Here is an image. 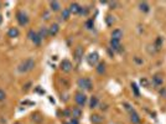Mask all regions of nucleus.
I'll use <instances>...</instances> for the list:
<instances>
[{"label":"nucleus","mask_w":166,"mask_h":124,"mask_svg":"<svg viewBox=\"0 0 166 124\" xmlns=\"http://www.w3.org/2000/svg\"><path fill=\"white\" fill-rule=\"evenodd\" d=\"M35 66H36V62H35L34 58H26L19 65L17 71L20 72V73H26V72L32 71L35 68Z\"/></svg>","instance_id":"1"},{"label":"nucleus","mask_w":166,"mask_h":124,"mask_svg":"<svg viewBox=\"0 0 166 124\" xmlns=\"http://www.w3.org/2000/svg\"><path fill=\"white\" fill-rule=\"evenodd\" d=\"M77 86L83 91H92L93 89V82L88 77H81L77 81Z\"/></svg>","instance_id":"2"},{"label":"nucleus","mask_w":166,"mask_h":124,"mask_svg":"<svg viewBox=\"0 0 166 124\" xmlns=\"http://www.w3.org/2000/svg\"><path fill=\"white\" fill-rule=\"evenodd\" d=\"M75 102H76V104L78 107H85L86 106V103H87V96H86V93L85 92H76L75 93Z\"/></svg>","instance_id":"3"},{"label":"nucleus","mask_w":166,"mask_h":124,"mask_svg":"<svg viewBox=\"0 0 166 124\" xmlns=\"http://www.w3.org/2000/svg\"><path fill=\"white\" fill-rule=\"evenodd\" d=\"M151 82H152V86L155 88H161L164 86V76L162 73H160V72H158V73L152 75V78H151Z\"/></svg>","instance_id":"4"},{"label":"nucleus","mask_w":166,"mask_h":124,"mask_svg":"<svg viewBox=\"0 0 166 124\" xmlns=\"http://www.w3.org/2000/svg\"><path fill=\"white\" fill-rule=\"evenodd\" d=\"M16 21L20 26H26L29 24V16L26 13L21 11V10H19L16 13Z\"/></svg>","instance_id":"5"},{"label":"nucleus","mask_w":166,"mask_h":124,"mask_svg":"<svg viewBox=\"0 0 166 124\" xmlns=\"http://www.w3.org/2000/svg\"><path fill=\"white\" fill-rule=\"evenodd\" d=\"M87 64L91 66V67H94L99 64V55L98 52H91L88 56H87Z\"/></svg>","instance_id":"6"},{"label":"nucleus","mask_w":166,"mask_h":124,"mask_svg":"<svg viewBox=\"0 0 166 124\" xmlns=\"http://www.w3.org/2000/svg\"><path fill=\"white\" fill-rule=\"evenodd\" d=\"M27 37L30 39V41L32 42L34 45H36V46H40L41 45V37L38 36V34L36 33V31H34V30H30L29 33H27Z\"/></svg>","instance_id":"7"},{"label":"nucleus","mask_w":166,"mask_h":124,"mask_svg":"<svg viewBox=\"0 0 166 124\" xmlns=\"http://www.w3.org/2000/svg\"><path fill=\"white\" fill-rule=\"evenodd\" d=\"M109 46H110V50L115 51V52H118V54H121L123 51H124V47L121 46L120 41H117V40H112V39H110V41H109Z\"/></svg>","instance_id":"8"},{"label":"nucleus","mask_w":166,"mask_h":124,"mask_svg":"<svg viewBox=\"0 0 166 124\" xmlns=\"http://www.w3.org/2000/svg\"><path fill=\"white\" fill-rule=\"evenodd\" d=\"M60 67H61L62 72H65V73H68V72H71V71H72V68H73V65H72V62H71L69 60L65 58L63 61L61 62Z\"/></svg>","instance_id":"9"},{"label":"nucleus","mask_w":166,"mask_h":124,"mask_svg":"<svg viewBox=\"0 0 166 124\" xmlns=\"http://www.w3.org/2000/svg\"><path fill=\"white\" fill-rule=\"evenodd\" d=\"M129 116H130V122L133 124H141V117L139 116V113L134 108L129 112Z\"/></svg>","instance_id":"10"},{"label":"nucleus","mask_w":166,"mask_h":124,"mask_svg":"<svg viewBox=\"0 0 166 124\" xmlns=\"http://www.w3.org/2000/svg\"><path fill=\"white\" fill-rule=\"evenodd\" d=\"M71 113H72V118H75V119H81L82 116H83V110L81 107L78 106H75V107H72L71 108Z\"/></svg>","instance_id":"11"},{"label":"nucleus","mask_w":166,"mask_h":124,"mask_svg":"<svg viewBox=\"0 0 166 124\" xmlns=\"http://www.w3.org/2000/svg\"><path fill=\"white\" fill-rule=\"evenodd\" d=\"M83 54H85V51H83V47H82V46H77V47L75 48V51H73V58H75L77 62H79V61L83 58Z\"/></svg>","instance_id":"12"},{"label":"nucleus","mask_w":166,"mask_h":124,"mask_svg":"<svg viewBox=\"0 0 166 124\" xmlns=\"http://www.w3.org/2000/svg\"><path fill=\"white\" fill-rule=\"evenodd\" d=\"M110 36H112V40L120 41V40L123 39V36H124V33H123V30H121V29H114V30L112 31Z\"/></svg>","instance_id":"13"},{"label":"nucleus","mask_w":166,"mask_h":124,"mask_svg":"<svg viewBox=\"0 0 166 124\" xmlns=\"http://www.w3.org/2000/svg\"><path fill=\"white\" fill-rule=\"evenodd\" d=\"M89 120L92 124H102L104 118H103L100 114H98V113H93V114H91V117H89Z\"/></svg>","instance_id":"14"},{"label":"nucleus","mask_w":166,"mask_h":124,"mask_svg":"<svg viewBox=\"0 0 166 124\" xmlns=\"http://www.w3.org/2000/svg\"><path fill=\"white\" fill-rule=\"evenodd\" d=\"M81 5L78 4V3H71L69 4V8H68V10H69V13L71 14H73V15H78L79 14V10H81Z\"/></svg>","instance_id":"15"},{"label":"nucleus","mask_w":166,"mask_h":124,"mask_svg":"<svg viewBox=\"0 0 166 124\" xmlns=\"http://www.w3.org/2000/svg\"><path fill=\"white\" fill-rule=\"evenodd\" d=\"M60 33V26L58 24H52L48 27V35L50 36H56Z\"/></svg>","instance_id":"16"},{"label":"nucleus","mask_w":166,"mask_h":124,"mask_svg":"<svg viewBox=\"0 0 166 124\" xmlns=\"http://www.w3.org/2000/svg\"><path fill=\"white\" fill-rule=\"evenodd\" d=\"M106 62L104 61H99V64L97 65L96 67V71H97V73L98 75H104L106 73Z\"/></svg>","instance_id":"17"},{"label":"nucleus","mask_w":166,"mask_h":124,"mask_svg":"<svg viewBox=\"0 0 166 124\" xmlns=\"http://www.w3.org/2000/svg\"><path fill=\"white\" fill-rule=\"evenodd\" d=\"M162 44H164L162 37L161 36H158L156 40L154 41V47H155V50H156V52H159V51L162 48Z\"/></svg>","instance_id":"18"},{"label":"nucleus","mask_w":166,"mask_h":124,"mask_svg":"<svg viewBox=\"0 0 166 124\" xmlns=\"http://www.w3.org/2000/svg\"><path fill=\"white\" fill-rule=\"evenodd\" d=\"M31 119H32V122L36 124H41L44 120V117L41 116L38 112H36V113H32V114H31Z\"/></svg>","instance_id":"19"},{"label":"nucleus","mask_w":166,"mask_h":124,"mask_svg":"<svg viewBox=\"0 0 166 124\" xmlns=\"http://www.w3.org/2000/svg\"><path fill=\"white\" fill-rule=\"evenodd\" d=\"M99 104V101H98V97L97 96H92L91 99H89V108L91 109H94L97 108Z\"/></svg>","instance_id":"20"},{"label":"nucleus","mask_w":166,"mask_h":124,"mask_svg":"<svg viewBox=\"0 0 166 124\" xmlns=\"http://www.w3.org/2000/svg\"><path fill=\"white\" fill-rule=\"evenodd\" d=\"M38 36L41 37V40L42 39H46V37H48L50 35H48V27H46V26H42L40 30H38Z\"/></svg>","instance_id":"21"},{"label":"nucleus","mask_w":166,"mask_h":124,"mask_svg":"<svg viewBox=\"0 0 166 124\" xmlns=\"http://www.w3.org/2000/svg\"><path fill=\"white\" fill-rule=\"evenodd\" d=\"M139 10L143 13H149L150 11V5L146 2H140L139 3Z\"/></svg>","instance_id":"22"},{"label":"nucleus","mask_w":166,"mask_h":124,"mask_svg":"<svg viewBox=\"0 0 166 124\" xmlns=\"http://www.w3.org/2000/svg\"><path fill=\"white\" fill-rule=\"evenodd\" d=\"M19 34H20V33H19V29H17V27H10L9 31H8V36H9V37H11V39L17 37Z\"/></svg>","instance_id":"23"},{"label":"nucleus","mask_w":166,"mask_h":124,"mask_svg":"<svg viewBox=\"0 0 166 124\" xmlns=\"http://www.w3.org/2000/svg\"><path fill=\"white\" fill-rule=\"evenodd\" d=\"M50 9L51 11H60L61 10V4L58 2H50Z\"/></svg>","instance_id":"24"},{"label":"nucleus","mask_w":166,"mask_h":124,"mask_svg":"<svg viewBox=\"0 0 166 124\" xmlns=\"http://www.w3.org/2000/svg\"><path fill=\"white\" fill-rule=\"evenodd\" d=\"M131 89H133L134 96H135L137 98H139L140 97V91H139V87H138V85L135 83V82H133V83H131Z\"/></svg>","instance_id":"25"},{"label":"nucleus","mask_w":166,"mask_h":124,"mask_svg":"<svg viewBox=\"0 0 166 124\" xmlns=\"http://www.w3.org/2000/svg\"><path fill=\"white\" fill-rule=\"evenodd\" d=\"M69 16H71V13H69L68 9H63L61 11V17H62V20H65V21H67L69 19Z\"/></svg>","instance_id":"26"},{"label":"nucleus","mask_w":166,"mask_h":124,"mask_svg":"<svg viewBox=\"0 0 166 124\" xmlns=\"http://www.w3.org/2000/svg\"><path fill=\"white\" fill-rule=\"evenodd\" d=\"M62 117H63V118H72L71 108H65L63 110H62Z\"/></svg>","instance_id":"27"},{"label":"nucleus","mask_w":166,"mask_h":124,"mask_svg":"<svg viewBox=\"0 0 166 124\" xmlns=\"http://www.w3.org/2000/svg\"><path fill=\"white\" fill-rule=\"evenodd\" d=\"M85 26H86L88 30L93 29V26H94V19H89V20H87L86 24H85Z\"/></svg>","instance_id":"28"},{"label":"nucleus","mask_w":166,"mask_h":124,"mask_svg":"<svg viewBox=\"0 0 166 124\" xmlns=\"http://www.w3.org/2000/svg\"><path fill=\"white\" fill-rule=\"evenodd\" d=\"M114 21H115V20H114V17H113L112 15H107V17H106V23H107L108 26H112V25L114 24Z\"/></svg>","instance_id":"29"},{"label":"nucleus","mask_w":166,"mask_h":124,"mask_svg":"<svg viewBox=\"0 0 166 124\" xmlns=\"http://www.w3.org/2000/svg\"><path fill=\"white\" fill-rule=\"evenodd\" d=\"M159 96L162 98H166V87L162 86L161 88H159Z\"/></svg>","instance_id":"30"},{"label":"nucleus","mask_w":166,"mask_h":124,"mask_svg":"<svg viewBox=\"0 0 166 124\" xmlns=\"http://www.w3.org/2000/svg\"><path fill=\"white\" fill-rule=\"evenodd\" d=\"M88 11H89V10H88L87 8L82 6V8H81V10H79V14H78V15H83V16H86V15H88Z\"/></svg>","instance_id":"31"},{"label":"nucleus","mask_w":166,"mask_h":124,"mask_svg":"<svg viewBox=\"0 0 166 124\" xmlns=\"http://www.w3.org/2000/svg\"><path fill=\"white\" fill-rule=\"evenodd\" d=\"M140 83H141L143 87H149V81L146 78H141L140 79Z\"/></svg>","instance_id":"32"},{"label":"nucleus","mask_w":166,"mask_h":124,"mask_svg":"<svg viewBox=\"0 0 166 124\" xmlns=\"http://www.w3.org/2000/svg\"><path fill=\"white\" fill-rule=\"evenodd\" d=\"M5 98H6V93H5L3 89H0V102L5 101Z\"/></svg>","instance_id":"33"},{"label":"nucleus","mask_w":166,"mask_h":124,"mask_svg":"<svg viewBox=\"0 0 166 124\" xmlns=\"http://www.w3.org/2000/svg\"><path fill=\"white\" fill-rule=\"evenodd\" d=\"M123 106H124V108H125V109H127L128 112H130V110L133 109V107H131V106L129 104V103H123Z\"/></svg>","instance_id":"34"},{"label":"nucleus","mask_w":166,"mask_h":124,"mask_svg":"<svg viewBox=\"0 0 166 124\" xmlns=\"http://www.w3.org/2000/svg\"><path fill=\"white\" fill-rule=\"evenodd\" d=\"M68 124H79V120L78 119H75V118H71Z\"/></svg>","instance_id":"35"},{"label":"nucleus","mask_w":166,"mask_h":124,"mask_svg":"<svg viewBox=\"0 0 166 124\" xmlns=\"http://www.w3.org/2000/svg\"><path fill=\"white\" fill-rule=\"evenodd\" d=\"M42 19H45V20H50V13L45 11V13L42 14Z\"/></svg>","instance_id":"36"},{"label":"nucleus","mask_w":166,"mask_h":124,"mask_svg":"<svg viewBox=\"0 0 166 124\" xmlns=\"http://www.w3.org/2000/svg\"><path fill=\"white\" fill-rule=\"evenodd\" d=\"M134 60H135V62H137V64H139V65H143V62H144V61H143V60H140L138 56H137L135 58H134Z\"/></svg>","instance_id":"37"},{"label":"nucleus","mask_w":166,"mask_h":124,"mask_svg":"<svg viewBox=\"0 0 166 124\" xmlns=\"http://www.w3.org/2000/svg\"><path fill=\"white\" fill-rule=\"evenodd\" d=\"M118 5V3H115V2H114V3H109V6H110V9H115V6Z\"/></svg>","instance_id":"38"},{"label":"nucleus","mask_w":166,"mask_h":124,"mask_svg":"<svg viewBox=\"0 0 166 124\" xmlns=\"http://www.w3.org/2000/svg\"><path fill=\"white\" fill-rule=\"evenodd\" d=\"M100 109L102 110H107L108 109V106L107 104H103V103H102V104H100Z\"/></svg>","instance_id":"39"},{"label":"nucleus","mask_w":166,"mask_h":124,"mask_svg":"<svg viewBox=\"0 0 166 124\" xmlns=\"http://www.w3.org/2000/svg\"><path fill=\"white\" fill-rule=\"evenodd\" d=\"M2 23H3V15L0 14V25H2Z\"/></svg>","instance_id":"40"},{"label":"nucleus","mask_w":166,"mask_h":124,"mask_svg":"<svg viewBox=\"0 0 166 124\" xmlns=\"http://www.w3.org/2000/svg\"><path fill=\"white\" fill-rule=\"evenodd\" d=\"M62 124H68V122H63V123H62Z\"/></svg>","instance_id":"41"},{"label":"nucleus","mask_w":166,"mask_h":124,"mask_svg":"<svg viewBox=\"0 0 166 124\" xmlns=\"http://www.w3.org/2000/svg\"><path fill=\"white\" fill-rule=\"evenodd\" d=\"M14 124H21V123H19V122H16V123H14Z\"/></svg>","instance_id":"42"},{"label":"nucleus","mask_w":166,"mask_h":124,"mask_svg":"<svg viewBox=\"0 0 166 124\" xmlns=\"http://www.w3.org/2000/svg\"><path fill=\"white\" fill-rule=\"evenodd\" d=\"M0 8H2V3H0Z\"/></svg>","instance_id":"43"}]
</instances>
